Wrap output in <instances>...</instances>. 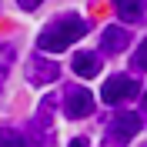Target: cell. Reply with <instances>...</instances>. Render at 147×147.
<instances>
[{
    "mask_svg": "<svg viewBox=\"0 0 147 147\" xmlns=\"http://www.w3.org/2000/svg\"><path fill=\"white\" fill-rule=\"evenodd\" d=\"M144 127V120H140V114H130V110H120L117 117L110 120V137H117L120 144L124 140H130L137 130Z\"/></svg>",
    "mask_w": 147,
    "mask_h": 147,
    "instance_id": "cell-6",
    "label": "cell"
},
{
    "mask_svg": "<svg viewBox=\"0 0 147 147\" xmlns=\"http://www.w3.org/2000/svg\"><path fill=\"white\" fill-rule=\"evenodd\" d=\"M114 7H117V17L127 20V24L144 20V0H114Z\"/></svg>",
    "mask_w": 147,
    "mask_h": 147,
    "instance_id": "cell-9",
    "label": "cell"
},
{
    "mask_svg": "<svg viewBox=\"0 0 147 147\" xmlns=\"http://www.w3.org/2000/svg\"><path fill=\"white\" fill-rule=\"evenodd\" d=\"M104 147H124V144H120L117 137H107V140H104Z\"/></svg>",
    "mask_w": 147,
    "mask_h": 147,
    "instance_id": "cell-15",
    "label": "cell"
},
{
    "mask_svg": "<svg viewBox=\"0 0 147 147\" xmlns=\"http://www.w3.org/2000/svg\"><path fill=\"white\" fill-rule=\"evenodd\" d=\"M74 74L77 77H84V80H90V77H97L100 74V54H94V50H77L70 60Z\"/></svg>",
    "mask_w": 147,
    "mask_h": 147,
    "instance_id": "cell-7",
    "label": "cell"
},
{
    "mask_svg": "<svg viewBox=\"0 0 147 147\" xmlns=\"http://www.w3.org/2000/svg\"><path fill=\"white\" fill-rule=\"evenodd\" d=\"M10 60H13V47H10V44H0V87H3V80H7Z\"/></svg>",
    "mask_w": 147,
    "mask_h": 147,
    "instance_id": "cell-11",
    "label": "cell"
},
{
    "mask_svg": "<svg viewBox=\"0 0 147 147\" xmlns=\"http://www.w3.org/2000/svg\"><path fill=\"white\" fill-rule=\"evenodd\" d=\"M87 30H90V24H87L84 17H77V13H64V17L50 20V24L40 30L37 47H40V54H60V50H67L70 44H77Z\"/></svg>",
    "mask_w": 147,
    "mask_h": 147,
    "instance_id": "cell-1",
    "label": "cell"
},
{
    "mask_svg": "<svg viewBox=\"0 0 147 147\" xmlns=\"http://www.w3.org/2000/svg\"><path fill=\"white\" fill-rule=\"evenodd\" d=\"M0 147H27V134L17 130V127L0 124Z\"/></svg>",
    "mask_w": 147,
    "mask_h": 147,
    "instance_id": "cell-10",
    "label": "cell"
},
{
    "mask_svg": "<svg viewBox=\"0 0 147 147\" xmlns=\"http://www.w3.org/2000/svg\"><path fill=\"white\" fill-rule=\"evenodd\" d=\"M57 77H60V67L50 60V57L44 54H34L27 60V80L34 84V87H44V84H54Z\"/></svg>",
    "mask_w": 147,
    "mask_h": 147,
    "instance_id": "cell-5",
    "label": "cell"
},
{
    "mask_svg": "<svg viewBox=\"0 0 147 147\" xmlns=\"http://www.w3.org/2000/svg\"><path fill=\"white\" fill-rule=\"evenodd\" d=\"M137 94H140V84L134 80V77H127V74H117V77H110V80H104V87H100L104 104H110V107L134 100Z\"/></svg>",
    "mask_w": 147,
    "mask_h": 147,
    "instance_id": "cell-3",
    "label": "cell"
},
{
    "mask_svg": "<svg viewBox=\"0 0 147 147\" xmlns=\"http://www.w3.org/2000/svg\"><path fill=\"white\" fill-rule=\"evenodd\" d=\"M100 47H104V54H120V50L130 47V34L124 27H107L100 34Z\"/></svg>",
    "mask_w": 147,
    "mask_h": 147,
    "instance_id": "cell-8",
    "label": "cell"
},
{
    "mask_svg": "<svg viewBox=\"0 0 147 147\" xmlns=\"http://www.w3.org/2000/svg\"><path fill=\"white\" fill-rule=\"evenodd\" d=\"M54 104H57V97H44V100H40L34 120H30V130H27V147H54V140H57Z\"/></svg>",
    "mask_w": 147,
    "mask_h": 147,
    "instance_id": "cell-2",
    "label": "cell"
},
{
    "mask_svg": "<svg viewBox=\"0 0 147 147\" xmlns=\"http://www.w3.org/2000/svg\"><path fill=\"white\" fill-rule=\"evenodd\" d=\"M40 3H44V0H17V7H20V10H37Z\"/></svg>",
    "mask_w": 147,
    "mask_h": 147,
    "instance_id": "cell-13",
    "label": "cell"
},
{
    "mask_svg": "<svg viewBox=\"0 0 147 147\" xmlns=\"http://www.w3.org/2000/svg\"><path fill=\"white\" fill-rule=\"evenodd\" d=\"M140 107H144V114H147V94H144V100H140Z\"/></svg>",
    "mask_w": 147,
    "mask_h": 147,
    "instance_id": "cell-16",
    "label": "cell"
},
{
    "mask_svg": "<svg viewBox=\"0 0 147 147\" xmlns=\"http://www.w3.org/2000/svg\"><path fill=\"white\" fill-rule=\"evenodd\" d=\"M67 147H90V144H87V140H84V137H74V140H70V144H67Z\"/></svg>",
    "mask_w": 147,
    "mask_h": 147,
    "instance_id": "cell-14",
    "label": "cell"
},
{
    "mask_svg": "<svg viewBox=\"0 0 147 147\" xmlns=\"http://www.w3.org/2000/svg\"><path fill=\"white\" fill-rule=\"evenodd\" d=\"M134 67L137 70H147V40L137 47V54H134Z\"/></svg>",
    "mask_w": 147,
    "mask_h": 147,
    "instance_id": "cell-12",
    "label": "cell"
},
{
    "mask_svg": "<svg viewBox=\"0 0 147 147\" xmlns=\"http://www.w3.org/2000/svg\"><path fill=\"white\" fill-rule=\"evenodd\" d=\"M60 107L70 120H80V117H90L94 114V94L84 90V87H67L64 97H60Z\"/></svg>",
    "mask_w": 147,
    "mask_h": 147,
    "instance_id": "cell-4",
    "label": "cell"
}]
</instances>
